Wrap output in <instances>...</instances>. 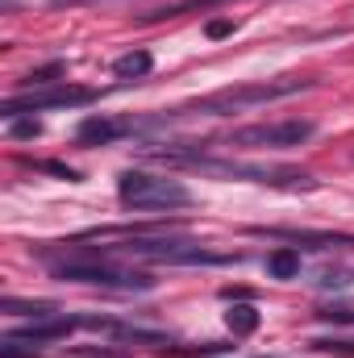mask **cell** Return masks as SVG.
Returning <instances> with one entry per match:
<instances>
[{
    "label": "cell",
    "mask_w": 354,
    "mask_h": 358,
    "mask_svg": "<svg viewBox=\"0 0 354 358\" xmlns=\"http://www.w3.org/2000/svg\"><path fill=\"white\" fill-rule=\"evenodd\" d=\"M300 88H309V80H267V84H242V88H225V92H213V96H200V100L183 104V108H179V117H229V113H242V108H255V104H271V100L296 96Z\"/></svg>",
    "instance_id": "cell-1"
},
{
    "label": "cell",
    "mask_w": 354,
    "mask_h": 358,
    "mask_svg": "<svg viewBox=\"0 0 354 358\" xmlns=\"http://www.w3.org/2000/svg\"><path fill=\"white\" fill-rule=\"evenodd\" d=\"M55 275H59L63 283H92V287H113V292H150V287H155L150 275L117 267L108 255H104V263H100V255H80V259L55 267Z\"/></svg>",
    "instance_id": "cell-2"
},
{
    "label": "cell",
    "mask_w": 354,
    "mask_h": 358,
    "mask_svg": "<svg viewBox=\"0 0 354 358\" xmlns=\"http://www.w3.org/2000/svg\"><path fill=\"white\" fill-rule=\"evenodd\" d=\"M117 196L125 208H187L192 192L167 176H146V171H125L117 179Z\"/></svg>",
    "instance_id": "cell-3"
},
{
    "label": "cell",
    "mask_w": 354,
    "mask_h": 358,
    "mask_svg": "<svg viewBox=\"0 0 354 358\" xmlns=\"http://www.w3.org/2000/svg\"><path fill=\"white\" fill-rule=\"evenodd\" d=\"M96 92L92 88H71V84H46V88H25L21 96H8L0 117L4 121H17L25 113H46V108H80V104H92Z\"/></svg>",
    "instance_id": "cell-4"
},
{
    "label": "cell",
    "mask_w": 354,
    "mask_h": 358,
    "mask_svg": "<svg viewBox=\"0 0 354 358\" xmlns=\"http://www.w3.org/2000/svg\"><path fill=\"white\" fill-rule=\"evenodd\" d=\"M317 134L313 121L296 117V121H271V125H246V129H234L225 138V146H267V150H288V146H300Z\"/></svg>",
    "instance_id": "cell-5"
},
{
    "label": "cell",
    "mask_w": 354,
    "mask_h": 358,
    "mask_svg": "<svg viewBox=\"0 0 354 358\" xmlns=\"http://www.w3.org/2000/svg\"><path fill=\"white\" fill-rule=\"evenodd\" d=\"M134 129H142L138 121H108V117H88L84 125H80V142L84 146H108V142H117L121 134H134Z\"/></svg>",
    "instance_id": "cell-6"
},
{
    "label": "cell",
    "mask_w": 354,
    "mask_h": 358,
    "mask_svg": "<svg viewBox=\"0 0 354 358\" xmlns=\"http://www.w3.org/2000/svg\"><path fill=\"white\" fill-rule=\"evenodd\" d=\"M267 275L271 279H296L300 275V250H292V246L271 250L267 255Z\"/></svg>",
    "instance_id": "cell-7"
},
{
    "label": "cell",
    "mask_w": 354,
    "mask_h": 358,
    "mask_svg": "<svg viewBox=\"0 0 354 358\" xmlns=\"http://www.w3.org/2000/svg\"><path fill=\"white\" fill-rule=\"evenodd\" d=\"M150 67H155L150 50H129V55H121V59L113 63V76H121V80H142V76H150Z\"/></svg>",
    "instance_id": "cell-8"
},
{
    "label": "cell",
    "mask_w": 354,
    "mask_h": 358,
    "mask_svg": "<svg viewBox=\"0 0 354 358\" xmlns=\"http://www.w3.org/2000/svg\"><path fill=\"white\" fill-rule=\"evenodd\" d=\"M225 325H229L234 338H246V334L259 329V308H255V304H234V308L225 313Z\"/></svg>",
    "instance_id": "cell-9"
},
{
    "label": "cell",
    "mask_w": 354,
    "mask_h": 358,
    "mask_svg": "<svg viewBox=\"0 0 354 358\" xmlns=\"http://www.w3.org/2000/svg\"><path fill=\"white\" fill-rule=\"evenodd\" d=\"M13 134H17V138H38L42 125H38V121H13Z\"/></svg>",
    "instance_id": "cell-10"
},
{
    "label": "cell",
    "mask_w": 354,
    "mask_h": 358,
    "mask_svg": "<svg viewBox=\"0 0 354 358\" xmlns=\"http://www.w3.org/2000/svg\"><path fill=\"white\" fill-rule=\"evenodd\" d=\"M325 321H338V325H354V308H330V313H321Z\"/></svg>",
    "instance_id": "cell-11"
},
{
    "label": "cell",
    "mask_w": 354,
    "mask_h": 358,
    "mask_svg": "<svg viewBox=\"0 0 354 358\" xmlns=\"http://www.w3.org/2000/svg\"><path fill=\"white\" fill-rule=\"evenodd\" d=\"M225 34H234V21H213L208 25V38H225Z\"/></svg>",
    "instance_id": "cell-12"
}]
</instances>
